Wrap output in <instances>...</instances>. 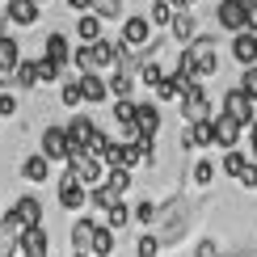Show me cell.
I'll list each match as a JSON object with an SVG mask.
<instances>
[{
  "mask_svg": "<svg viewBox=\"0 0 257 257\" xmlns=\"http://www.w3.org/2000/svg\"><path fill=\"white\" fill-rule=\"evenodd\" d=\"M105 173H110V169H105L93 152H72V160H68V177H72V181H80L84 190L105 186Z\"/></svg>",
  "mask_w": 257,
  "mask_h": 257,
  "instance_id": "obj_1",
  "label": "cell"
},
{
  "mask_svg": "<svg viewBox=\"0 0 257 257\" xmlns=\"http://www.w3.org/2000/svg\"><path fill=\"white\" fill-rule=\"evenodd\" d=\"M223 114H232L240 126H249V131H253V122H257V101L244 97L240 89H228V93H223Z\"/></svg>",
  "mask_w": 257,
  "mask_h": 257,
  "instance_id": "obj_2",
  "label": "cell"
},
{
  "mask_svg": "<svg viewBox=\"0 0 257 257\" xmlns=\"http://www.w3.org/2000/svg\"><path fill=\"white\" fill-rule=\"evenodd\" d=\"M122 42L131 51H139V55H144V51H152L156 42H152V21L148 17H126L122 21Z\"/></svg>",
  "mask_w": 257,
  "mask_h": 257,
  "instance_id": "obj_3",
  "label": "cell"
},
{
  "mask_svg": "<svg viewBox=\"0 0 257 257\" xmlns=\"http://www.w3.org/2000/svg\"><path fill=\"white\" fill-rule=\"evenodd\" d=\"M72 135H68V126H47L42 131V156L47 160H72Z\"/></svg>",
  "mask_w": 257,
  "mask_h": 257,
  "instance_id": "obj_4",
  "label": "cell"
},
{
  "mask_svg": "<svg viewBox=\"0 0 257 257\" xmlns=\"http://www.w3.org/2000/svg\"><path fill=\"white\" fill-rule=\"evenodd\" d=\"M181 114H186V122H190V126L215 118V114H211V97H207V89H202V84H194V89L181 97Z\"/></svg>",
  "mask_w": 257,
  "mask_h": 257,
  "instance_id": "obj_5",
  "label": "cell"
},
{
  "mask_svg": "<svg viewBox=\"0 0 257 257\" xmlns=\"http://www.w3.org/2000/svg\"><path fill=\"white\" fill-rule=\"evenodd\" d=\"M215 17H219V26H223V30H232V34H244V30H249V0H223Z\"/></svg>",
  "mask_w": 257,
  "mask_h": 257,
  "instance_id": "obj_6",
  "label": "cell"
},
{
  "mask_svg": "<svg viewBox=\"0 0 257 257\" xmlns=\"http://www.w3.org/2000/svg\"><path fill=\"white\" fill-rule=\"evenodd\" d=\"M240 135H244V126L232 118V114H215V144L219 148H228V152H236V144H240Z\"/></svg>",
  "mask_w": 257,
  "mask_h": 257,
  "instance_id": "obj_7",
  "label": "cell"
},
{
  "mask_svg": "<svg viewBox=\"0 0 257 257\" xmlns=\"http://www.w3.org/2000/svg\"><path fill=\"white\" fill-rule=\"evenodd\" d=\"M68 135H72V148H76V152H89L93 139H97V126H93L89 114H76V118L68 122Z\"/></svg>",
  "mask_w": 257,
  "mask_h": 257,
  "instance_id": "obj_8",
  "label": "cell"
},
{
  "mask_svg": "<svg viewBox=\"0 0 257 257\" xmlns=\"http://www.w3.org/2000/svg\"><path fill=\"white\" fill-rule=\"evenodd\" d=\"M190 51H194V59H198V76L202 80L219 72V55H215V42H211V38H194V47H190Z\"/></svg>",
  "mask_w": 257,
  "mask_h": 257,
  "instance_id": "obj_9",
  "label": "cell"
},
{
  "mask_svg": "<svg viewBox=\"0 0 257 257\" xmlns=\"http://www.w3.org/2000/svg\"><path fill=\"white\" fill-rule=\"evenodd\" d=\"M42 13V0H9L5 5V21H17V26H34Z\"/></svg>",
  "mask_w": 257,
  "mask_h": 257,
  "instance_id": "obj_10",
  "label": "cell"
},
{
  "mask_svg": "<svg viewBox=\"0 0 257 257\" xmlns=\"http://www.w3.org/2000/svg\"><path fill=\"white\" fill-rule=\"evenodd\" d=\"M84 202H89V190H84L80 181H72V177H59V207L63 211H80Z\"/></svg>",
  "mask_w": 257,
  "mask_h": 257,
  "instance_id": "obj_11",
  "label": "cell"
},
{
  "mask_svg": "<svg viewBox=\"0 0 257 257\" xmlns=\"http://www.w3.org/2000/svg\"><path fill=\"white\" fill-rule=\"evenodd\" d=\"M42 59H51V63H59V68H68V63L76 59V51H72V42L63 38V34H47V47H42Z\"/></svg>",
  "mask_w": 257,
  "mask_h": 257,
  "instance_id": "obj_12",
  "label": "cell"
},
{
  "mask_svg": "<svg viewBox=\"0 0 257 257\" xmlns=\"http://www.w3.org/2000/svg\"><path fill=\"white\" fill-rule=\"evenodd\" d=\"M76 38H80V47H97V42L105 38V21L93 17V13L76 17Z\"/></svg>",
  "mask_w": 257,
  "mask_h": 257,
  "instance_id": "obj_13",
  "label": "cell"
},
{
  "mask_svg": "<svg viewBox=\"0 0 257 257\" xmlns=\"http://www.w3.org/2000/svg\"><path fill=\"white\" fill-rule=\"evenodd\" d=\"M232 59H236L240 68H253L257 63V34L253 30H244V34L232 38Z\"/></svg>",
  "mask_w": 257,
  "mask_h": 257,
  "instance_id": "obj_14",
  "label": "cell"
},
{
  "mask_svg": "<svg viewBox=\"0 0 257 257\" xmlns=\"http://www.w3.org/2000/svg\"><path fill=\"white\" fill-rule=\"evenodd\" d=\"M97 228L101 223H93V219H76L72 223V253H93V236H97Z\"/></svg>",
  "mask_w": 257,
  "mask_h": 257,
  "instance_id": "obj_15",
  "label": "cell"
},
{
  "mask_svg": "<svg viewBox=\"0 0 257 257\" xmlns=\"http://www.w3.org/2000/svg\"><path fill=\"white\" fill-rule=\"evenodd\" d=\"M135 89H139L135 72H110V97L114 101H135Z\"/></svg>",
  "mask_w": 257,
  "mask_h": 257,
  "instance_id": "obj_16",
  "label": "cell"
},
{
  "mask_svg": "<svg viewBox=\"0 0 257 257\" xmlns=\"http://www.w3.org/2000/svg\"><path fill=\"white\" fill-rule=\"evenodd\" d=\"M17 244H21V257H47L51 236H47V228H26V236H21Z\"/></svg>",
  "mask_w": 257,
  "mask_h": 257,
  "instance_id": "obj_17",
  "label": "cell"
},
{
  "mask_svg": "<svg viewBox=\"0 0 257 257\" xmlns=\"http://www.w3.org/2000/svg\"><path fill=\"white\" fill-rule=\"evenodd\" d=\"M215 144V118L211 122H194L186 135H181V148H211Z\"/></svg>",
  "mask_w": 257,
  "mask_h": 257,
  "instance_id": "obj_18",
  "label": "cell"
},
{
  "mask_svg": "<svg viewBox=\"0 0 257 257\" xmlns=\"http://www.w3.org/2000/svg\"><path fill=\"white\" fill-rule=\"evenodd\" d=\"M13 211L21 215V223H26V228H42V202H38L34 194H21V198L13 202Z\"/></svg>",
  "mask_w": 257,
  "mask_h": 257,
  "instance_id": "obj_19",
  "label": "cell"
},
{
  "mask_svg": "<svg viewBox=\"0 0 257 257\" xmlns=\"http://www.w3.org/2000/svg\"><path fill=\"white\" fill-rule=\"evenodd\" d=\"M0 68H5V72H17L21 68V42L13 34H0Z\"/></svg>",
  "mask_w": 257,
  "mask_h": 257,
  "instance_id": "obj_20",
  "label": "cell"
},
{
  "mask_svg": "<svg viewBox=\"0 0 257 257\" xmlns=\"http://www.w3.org/2000/svg\"><path fill=\"white\" fill-rule=\"evenodd\" d=\"M21 177H26V181H34V186H42V181H47L51 177V160L47 156H26V165H21Z\"/></svg>",
  "mask_w": 257,
  "mask_h": 257,
  "instance_id": "obj_21",
  "label": "cell"
},
{
  "mask_svg": "<svg viewBox=\"0 0 257 257\" xmlns=\"http://www.w3.org/2000/svg\"><path fill=\"white\" fill-rule=\"evenodd\" d=\"M13 84L17 89H38L42 76H38V59H21V68L13 72Z\"/></svg>",
  "mask_w": 257,
  "mask_h": 257,
  "instance_id": "obj_22",
  "label": "cell"
},
{
  "mask_svg": "<svg viewBox=\"0 0 257 257\" xmlns=\"http://www.w3.org/2000/svg\"><path fill=\"white\" fill-rule=\"evenodd\" d=\"M80 89H84V101H105L110 97V80L105 76H80Z\"/></svg>",
  "mask_w": 257,
  "mask_h": 257,
  "instance_id": "obj_23",
  "label": "cell"
},
{
  "mask_svg": "<svg viewBox=\"0 0 257 257\" xmlns=\"http://www.w3.org/2000/svg\"><path fill=\"white\" fill-rule=\"evenodd\" d=\"M148 21H152V26H169V30H173L177 13H173V5H169V0H152V5H148Z\"/></svg>",
  "mask_w": 257,
  "mask_h": 257,
  "instance_id": "obj_24",
  "label": "cell"
},
{
  "mask_svg": "<svg viewBox=\"0 0 257 257\" xmlns=\"http://www.w3.org/2000/svg\"><path fill=\"white\" fill-rule=\"evenodd\" d=\"M173 42H181V47H194V17L190 13H177V21H173Z\"/></svg>",
  "mask_w": 257,
  "mask_h": 257,
  "instance_id": "obj_25",
  "label": "cell"
},
{
  "mask_svg": "<svg viewBox=\"0 0 257 257\" xmlns=\"http://www.w3.org/2000/svg\"><path fill=\"white\" fill-rule=\"evenodd\" d=\"M114 253V228L105 223V228H97V236H93V253L89 257H110Z\"/></svg>",
  "mask_w": 257,
  "mask_h": 257,
  "instance_id": "obj_26",
  "label": "cell"
},
{
  "mask_svg": "<svg viewBox=\"0 0 257 257\" xmlns=\"http://www.w3.org/2000/svg\"><path fill=\"white\" fill-rule=\"evenodd\" d=\"M89 13L101 17V21H114L122 13V0H89Z\"/></svg>",
  "mask_w": 257,
  "mask_h": 257,
  "instance_id": "obj_27",
  "label": "cell"
},
{
  "mask_svg": "<svg viewBox=\"0 0 257 257\" xmlns=\"http://www.w3.org/2000/svg\"><path fill=\"white\" fill-rule=\"evenodd\" d=\"M139 80H144V84H148V89H160V84H165L169 76H165V68H160V63H156V59H148V63H144V68H139Z\"/></svg>",
  "mask_w": 257,
  "mask_h": 257,
  "instance_id": "obj_28",
  "label": "cell"
},
{
  "mask_svg": "<svg viewBox=\"0 0 257 257\" xmlns=\"http://www.w3.org/2000/svg\"><path fill=\"white\" fill-rule=\"evenodd\" d=\"M89 202H93L97 211H105V215H110V207H114V202H122V198L114 194L110 186H97V190H89Z\"/></svg>",
  "mask_w": 257,
  "mask_h": 257,
  "instance_id": "obj_29",
  "label": "cell"
},
{
  "mask_svg": "<svg viewBox=\"0 0 257 257\" xmlns=\"http://www.w3.org/2000/svg\"><path fill=\"white\" fill-rule=\"evenodd\" d=\"M114 118H118L126 131H131L135 118H139V101H114Z\"/></svg>",
  "mask_w": 257,
  "mask_h": 257,
  "instance_id": "obj_30",
  "label": "cell"
},
{
  "mask_svg": "<svg viewBox=\"0 0 257 257\" xmlns=\"http://www.w3.org/2000/svg\"><path fill=\"white\" fill-rule=\"evenodd\" d=\"M105 186L114 190V194H126V186H131V169H110V173H105Z\"/></svg>",
  "mask_w": 257,
  "mask_h": 257,
  "instance_id": "obj_31",
  "label": "cell"
},
{
  "mask_svg": "<svg viewBox=\"0 0 257 257\" xmlns=\"http://www.w3.org/2000/svg\"><path fill=\"white\" fill-rule=\"evenodd\" d=\"M59 97H63V105H80V101H84L80 76H68V80H63V93H59Z\"/></svg>",
  "mask_w": 257,
  "mask_h": 257,
  "instance_id": "obj_32",
  "label": "cell"
},
{
  "mask_svg": "<svg viewBox=\"0 0 257 257\" xmlns=\"http://www.w3.org/2000/svg\"><path fill=\"white\" fill-rule=\"evenodd\" d=\"M244 169H249V160H244L240 152H228V156H223V173H228V177H244Z\"/></svg>",
  "mask_w": 257,
  "mask_h": 257,
  "instance_id": "obj_33",
  "label": "cell"
},
{
  "mask_svg": "<svg viewBox=\"0 0 257 257\" xmlns=\"http://www.w3.org/2000/svg\"><path fill=\"white\" fill-rule=\"evenodd\" d=\"M152 219H160V207L152 198H144V202H135V223H152Z\"/></svg>",
  "mask_w": 257,
  "mask_h": 257,
  "instance_id": "obj_34",
  "label": "cell"
},
{
  "mask_svg": "<svg viewBox=\"0 0 257 257\" xmlns=\"http://www.w3.org/2000/svg\"><path fill=\"white\" fill-rule=\"evenodd\" d=\"M135 219V207H126V202H114L110 207V228H122V223Z\"/></svg>",
  "mask_w": 257,
  "mask_h": 257,
  "instance_id": "obj_35",
  "label": "cell"
},
{
  "mask_svg": "<svg viewBox=\"0 0 257 257\" xmlns=\"http://www.w3.org/2000/svg\"><path fill=\"white\" fill-rule=\"evenodd\" d=\"M160 244H165L160 236H139V240H135V257H156Z\"/></svg>",
  "mask_w": 257,
  "mask_h": 257,
  "instance_id": "obj_36",
  "label": "cell"
},
{
  "mask_svg": "<svg viewBox=\"0 0 257 257\" xmlns=\"http://www.w3.org/2000/svg\"><path fill=\"white\" fill-rule=\"evenodd\" d=\"M236 89L244 93V97H253V101H257V63H253V68H244V76H240Z\"/></svg>",
  "mask_w": 257,
  "mask_h": 257,
  "instance_id": "obj_37",
  "label": "cell"
},
{
  "mask_svg": "<svg viewBox=\"0 0 257 257\" xmlns=\"http://www.w3.org/2000/svg\"><path fill=\"white\" fill-rule=\"evenodd\" d=\"M68 68H59V63H51V59H38V76H42V84H51V80H59Z\"/></svg>",
  "mask_w": 257,
  "mask_h": 257,
  "instance_id": "obj_38",
  "label": "cell"
},
{
  "mask_svg": "<svg viewBox=\"0 0 257 257\" xmlns=\"http://www.w3.org/2000/svg\"><path fill=\"white\" fill-rule=\"evenodd\" d=\"M211 177H215V165H211V160H198L194 165V181L198 186H211Z\"/></svg>",
  "mask_w": 257,
  "mask_h": 257,
  "instance_id": "obj_39",
  "label": "cell"
},
{
  "mask_svg": "<svg viewBox=\"0 0 257 257\" xmlns=\"http://www.w3.org/2000/svg\"><path fill=\"white\" fill-rule=\"evenodd\" d=\"M17 114V97L13 93H0V118H13Z\"/></svg>",
  "mask_w": 257,
  "mask_h": 257,
  "instance_id": "obj_40",
  "label": "cell"
},
{
  "mask_svg": "<svg viewBox=\"0 0 257 257\" xmlns=\"http://www.w3.org/2000/svg\"><path fill=\"white\" fill-rule=\"evenodd\" d=\"M240 186H244V190H257V160H249V169H244Z\"/></svg>",
  "mask_w": 257,
  "mask_h": 257,
  "instance_id": "obj_41",
  "label": "cell"
},
{
  "mask_svg": "<svg viewBox=\"0 0 257 257\" xmlns=\"http://www.w3.org/2000/svg\"><path fill=\"white\" fill-rule=\"evenodd\" d=\"M17 249H21L17 240H0V257H17Z\"/></svg>",
  "mask_w": 257,
  "mask_h": 257,
  "instance_id": "obj_42",
  "label": "cell"
},
{
  "mask_svg": "<svg viewBox=\"0 0 257 257\" xmlns=\"http://www.w3.org/2000/svg\"><path fill=\"white\" fill-rule=\"evenodd\" d=\"M198 257H219V249H215V240H202V244H198Z\"/></svg>",
  "mask_w": 257,
  "mask_h": 257,
  "instance_id": "obj_43",
  "label": "cell"
},
{
  "mask_svg": "<svg viewBox=\"0 0 257 257\" xmlns=\"http://www.w3.org/2000/svg\"><path fill=\"white\" fill-rule=\"evenodd\" d=\"M68 9H76V13L84 17V13H89V0H68Z\"/></svg>",
  "mask_w": 257,
  "mask_h": 257,
  "instance_id": "obj_44",
  "label": "cell"
},
{
  "mask_svg": "<svg viewBox=\"0 0 257 257\" xmlns=\"http://www.w3.org/2000/svg\"><path fill=\"white\" fill-rule=\"evenodd\" d=\"M9 84H13V72H5V68H0V89L9 93Z\"/></svg>",
  "mask_w": 257,
  "mask_h": 257,
  "instance_id": "obj_45",
  "label": "cell"
},
{
  "mask_svg": "<svg viewBox=\"0 0 257 257\" xmlns=\"http://www.w3.org/2000/svg\"><path fill=\"white\" fill-rule=\"evenodd\" d=\"M253 160H257V122H253Z\"/></svg>",
  "mask_w": 257,
  "mask_h": 257,
  "instance_id": "obj_46",
  "label": "cell"
},
{
  "mask_svg": "<svg viewBox=\"0 0 257 257\" xmlns=\"http://www.w3.org/2000/svg\"><path fill=\"white\" fill-rule=\"evenodd\" d=\"M72 257H89V253H72Z\"/></svg>",
  "mask_w": 257,
  "mask_h": 257,
  "instance_id": "obj_47",
  "label": "cell"
},
{
  "mask_svg": "<svg viewBox=\"0 0 257 257\" xmlns=\"http://www.w3.org/2000/svg\"><path fill=\"white\" fill-rule=\"evenodd\" d=\"M215 5H223V0H215Z\"/></svg>",
  "mask_w": 257,
  "mask_h": 257,
  "instance_id": "obj_48",
  "label": "cell"
},
{
  "mask_svg": "<svg viewBox=\"0 0 257 257\" xmlns=\"http://www.w3.org/2000/svg\"><path fill=\"white\" fill-rule=\"evenodd\" d=\"M42 5H47V0H42Z\"/></svg>",
  "mask_w": 257,
  "mask_h": 257,
  "instance_id": "obj_49",
  "label": "cell"
},
{
  "mask_svg": "<svg viewBox=\"0 0 257 257\" xmlns=\"http://www.w3.org/2000/svg\"><path fill=\"white\" fill-rule=\"evenodd\" d=\"M0 122H5V118H0Z\"/></svg>",
  "mask_w": 257,
  "mask_h": 257,
  "instance_id": "obj_50",
  "label": "cell"
}]
</instances>
